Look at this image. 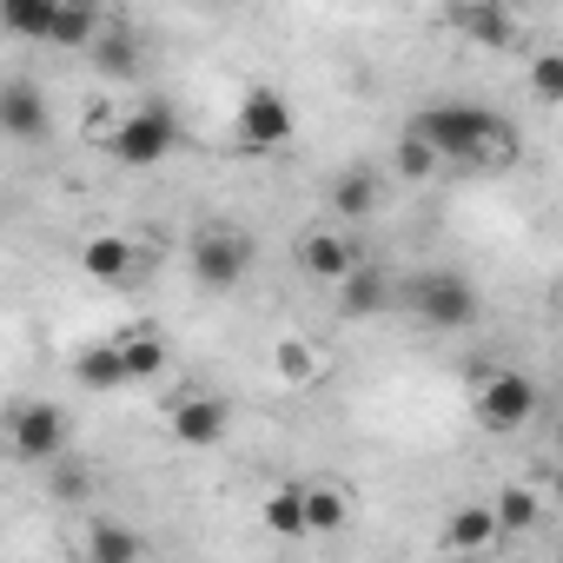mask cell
Here are the masks:
<instances>
[{
	"instance_id": "6da1fadb",
	"label": "cell",
	"mask_w": 563,
	"mask_h": 563,
	"mask_svg": "<svg viewBox=\"0 0 563 563\" xmlns=\"http://www.w3.org/2000/svg\"><path fill=\"white\" fill-rule=\"evenodd\" d=\"M405 133H418L438 159H464V166H497L517 153V133L490 113V107H471V100H444V107H424Z\"/></svg>"
},
{
	"instance_id": "7a4b0ae2",
	"label": "cell",
	"mask_w": 563,
	"mask_h": 563,
	"mask_svg": "<svg viewBox=\"0 0 563 563\" xmlns=\"http://www.w3.org/2000/svg\"><path fill=\"white\" fill-rule=\"evenodd\" d=\"M391 299H405V312L411 319H424L431 332H464V325H477V312H484V299H477V286L464 272H418L405 292H391Z\"/></svg>"
},
{
	"instance_id": "3957f363",
	"label": "cell",
	"mask_w": 563,
	"mask_h": 563,
	"mask_svg": "<svg viewBox=\"0 0 563 563\" xmlns=\"http://www.w3.org/2000/svg\"><path fill=\"white\" fill-rule=\"evenodd\" d=\"M537 405H543V391H537V378H523V372H490V378L471 391L477 424H484V431H497V438L523 431V424L537 418Z\"/></svg>"
},
{
	"instance_id": "277c9868",
	"label": "cell",
	"mask_w": 563,
	"mask_h": 563,
	"mask_svg": "<svg viewBox=\"0 0 563 563\" xmlns=\"http://www.w3.org/2000/svg\"><path fill=\"white\" fill-rule=\"evenodd\" d=\"M67 438H74V431H67V411H60V405H14L8 424H0V444H8V457H21V464L60 457Z\"/></svg>"
},
{
	"instance_id": "5b68a950",
	"label": "cell",
	"mask_w": 563,
	"mask_h": 563,
	"mask_svg": "<svg viewBox=\"0 0 563 563\" xmlns=\"http://www.w3.org/2000/svg\"><path fill=\"white\" fill-rule=\"evenodd\" d=\"M173 146H179V120H173L166 107H133V113L107 133V153H113L120 166H159Z\"/></svg>"
},
{
	"instance_id": "8992f818",
	"label": "cell",
	"mask_w": 563,
	"mask_h": 563,
	"mask_svg": "<svg viewBox=\"0 0 563 563\" xmlns=\"http://www.w3.org/2000/svg\"><path fill=\"white\" fill-rule=\"evenodd\" d=\"M232 133H239V153H278V146H286V140L299 133V120H292V107L278 100L272 87H252V93L239 100Z\"/></svg>"
},
{
	"instance_id": "52a82bcc",
	"label": "cell",
	"mask_w": 563,
	"mask_h": 563,
	"mask_svg": "<svg viewBox=\"0 0 563 563\" xmlns=\"http://www.w3.org/2000/svg\"><path fill=\"white\" fill-rule=\"evenodd\" d=\"M245 272H252V239L245 232H199L192 239V278L206 292H232V286H245Z\"/></svg>"
},
{
	"instance_id": "ba28073f",
	"label": "cell",
	"mask_w": 563,
	"mask_h": 563,
	"mask_svg": "<svg viewBox=\"0 0 563 563\" xmlns=\"http://www.w3.org/2000/svg\"><path fill=\"white\" fill-rule=\"evenodd\" d=\"M0 133L21 146H41L54 133V107L34 80H0Z\"/></svg>"
},
{
	"instance_id": "9c48e42d",
	"label": "cell",
	"mask_w": 563,
	"mask_h": 563,
	"mask_svg": "<svg viewBox=\"0 0 563 563\" xmlns=\"http://www.w3.org/2000/svg\"><path fill=\"white\" fill-rule=\"evenodd\" d=\"M444 21H451L464 41H477V47H510V41H517V14H510V0H451Z\"/></svg>"
},
{
	"instance_id": "30bf717a",
	"label": "cell",
	"mask_w": 563,
	"mask_h": 563,
	"mask_svg": "<svg viewBox=\"0 0 563 563\" xmlns=\"http://www.w3.org/2000/svg\"><path fill=\"white\" fill-rule=\"evenodd\" d=\"M358 258H365V252L352 245V232L319 225V232H306V239H299V272H306V278H319V286H339V278H345Z\"/></svg>"
},
{
	"instance_id": "8fae6325",
	"label": "cell",
	"mask_w": 563,
	"mask_h": 563,
	"mask_svg": "<svg viewBox=\"0 0 563 563\" xmlns=\"http://www.w3.org/2000/svg\"><path fill=\"white\" fill-rule=\"evenodd\" d=\"M173 438L179 444H192V451H206V444H219L225 438V398H212V391H186V398H173Z\"/></svg>"
},
{
	"instance_id": "7c38bea8",
	"label": "cell",
	"mask_w": 563,
	"mask_h": 563,
	"mask_svg": "<svg viewBox=\"0 0 563 563\" xmlns=\"http://www.w3.org/2000/svg\"><path fill=\"white\" fill-rule=\"evenodd\" d=\"M87 60H93V74H107V80H140V67H146V47H140V34L133 27H93V41H87Z\"/></svg>"
},
{
	"instance_id": "4fadbf2b",
	"label": "cell",
	"mask_w": 563,
	"mask_h": 563,
	"mask_svg": "<svg viewBox=\"0 0 563 563\" xmlns=\"http://www.w3.org/2000/svg\"><path fill=\"white\" fill-rule=\"evenodd\" d=\"M385 306H391V278L358 258V265L339 278V312H345V319H378Z\"/></svg>"
},
{
	"instance_id": "5bb4252c",
	"label": "cell",
	"mask_w": 563,
	"mask_h": 563,
	"mask_svg": "<svg viewBox=\"0 0 563 563\" xmlns=\"http://www.w3.org/2000/svg\"><path fill=\"white\" fill-rule=\"evenodd\" d=\"M504 530H497V517H490V504H464V510H451V523H444V550H457V556H477V550H490Z\"/></svg>"
},
{
	"instance_id": "9a60e30c",
	"label": "cell",
	"mask_w": 563,
	"mask_h": 563,
	"mask_svg": "<svg viewBox=\"0 0 563 563\" xmlns=\"http://www.w3.org/2000/svg\"><path fill=\"white\" fill-rule=\"evenodd\" d=\"M133 239H120V232H93L87 245H80V265H87V278H107V286H113V278H126L133 272Z\"/></svg>"
},
{
	"instance_id": "2e32d148",
	"label": "cell",
	"mask_w": 563,
	"mask_h": 563,
	"mask_svg": "<svg viewBox=\"0 0 563 563\" xmlns=\"http://www.w3.org/2000/svg\"><path fill=\"white\" fill-rule=\"evenodd\" d=\"M100 0H54V21H47V41L54 47H87L93 27H100Z\"/></svg>"
},
{
	"instance_id": "e0dca14e",
	"label": "cell",
	"mask_w": 563,
	"mask_h": 563,
	"mask_svg": "<svg viewBox=\"0 0 563 563\" xmlns=\"http://www.w3.org/2000/svg\"><path fill=\"white\" fill-rule=\"evenodd\" d=\"M299 504H306V530H319V537L345 530V517H352V497L339 484H299Z\"/></svg>"
},
{
	"instance_id": "ac0fdd59",
	"label": "cell",
	"mask_w": 563,
	"mask_h": 563,
	"mask_svg": "<svg viewBox=\"0 0 563 563\" xmlns=\"http://www.w3.org/2000/svg\"><path fill=\"white\" fill-rule=\"evenodd\" d=\"M113 345H120V372H126V385H140V378H153V372L166 365V339H159V332H120Z\"/></svg>"
},
{
	"instance_id": "d6986e66",
	"label": "cell",
	"mask_w": 563,
	"mask_h": 563,
	"mask_svg": "<svg viewBox=\"0 0 563 563\" xmlns=\"http://www.w3.org/2000/svg\"><path fill=\"white\" fill-rule=\"evenodd\" d=\"M74 378H80L87 391H120V385H126V372H120V345H113V339L87 345V352L74 358Z\"/></svg>"
},
{
	"instance_id": "ffe728a7",
	"label": "cell",
	"mask_w": 563,
	"mask_h": 563,
	"mask_svg": "<svg viewBox=\"0 0 563 563\" xmlns=\"http://www.w3.org/2000/svg\"><path fill=\"white\" fill-rule=\"evenodd\" d=\"M140 556H146L140 530H120V523H93L87 530V563H140Z\"/></svg>"
},
{
	"instance_id": "44dd1931",
	"label": "cell",
	"mask_w": 563,
	"mask_h": 563,
	"mask_svg": "<svg viewBox=\"0 0 563 563\" xmlns=\"http://www.w3.org/2000/svg\"><path fill=\"white\" fill-rule=\"evenodd\" d=\"M378 199H385V192H378L372 173H339V179H332V212H339V219H365V212H378Z\"/></svg>"
},
{
	"instance_id": "7402d4cb",
	"label": "cell",
	"mask_w": 563,
	"mask_h": 563,
	"mask_svg": "<svg viewBox=\"0 0 563 563\" xmlns=\"http://www.w3.org/2000/svg\"><path fill=\"white\" fill-rule=\"evenodd\" d=\"M41 471H47V490H54L60 504H87V497H93V471H87V457H67V451H60V457H47Z\"/></svg>"
},
{
	"instance_id": "603a6c76",
	"label": "cell",
	"mask_w": 563,
	"mask_h": 563,
	"mask_svg": "<svg viewBox=\"0 0 563 563\" xmlns=\"http://www.w3.org/2000/svg\"><path fill=\"white\" fill-rule=\"evenodd\" d=\"M490 517H497V530H530V523L543 517V497H537L530 484H504L497 504H490Z\"/></svg>"
},
{
	"instance_id": "cb8c5ba5",
	"label": "cell",
	"mask_w": 563,
	"mask_h": 563,
	"mask_svg": "<svg viewBox=\"0 0 563 563\" xmlns=\"http://www.w3.org/2000/svg\"><path fill=\"white\" fill-rule=\"evenodd\" d=\"M258 517H265V530H272V537H306V504H299V484L272 490V497L258 504Z\"/></svg>"
},
{
	"instance_id": "d4e9b609",
	"label": "cell",
	"mask_w": 563,
	"mask_h": 563,
	"mask_svg": "<svg viewBox=\"0 0 563 563\" xmlns=\"http://www.w3.org/2000/svg\"><path fill=\"white\" fill-rule=\"evenodd\" d=\"M47 21H54V0H0V27L21 41H47Z\"/></svg>"
},
{
	"instance_id": "484cf974",
	"label": "cell",
	"mask_w": 563,
	"mask_h": 563,
	"mask_svg": "<svg viewBox=\"0 0 563 563\" xmlns=\"http://www.w3.org/2000/svg\"><path fill=\"white\" fill-rule=\"evenodd\" d=\"M278 378H286V385H312L319 378V345L312 339H278Z\"/></svg>"
},
{
	"instance_id": "4316f807",
	"label": "cell",
	"mask_w": 563,
	"mask_h": 563,
	"mask_svg": "<svg viewBox=\"0 0 563 563\" xmlns=\"http://www.w3.org/2000/svg\"><path fill=\"white\" fill-rule=\"evenodd\" d=\"M391 166H398V179H431V173H438L444 159H438V153H431V146H424L418 133H405V140L391 146Z\"/></svg>"
},
{
	"instance_id": "83f0119b",
	"label": "cell",
	"mask_w": 563,
	"mask_h": 563,
	"mask_svg": "<svg viewBox=\"0 0 563 563\" xmlns=\"http://www.w3.org/2000/svg\"><path fill=\"white\" fill-rule=\"evenodd\" d=\"M530 93H537L543 107L563 100V60H556V54H537V67H530Z\"/></svg>"
}]
</instances>
